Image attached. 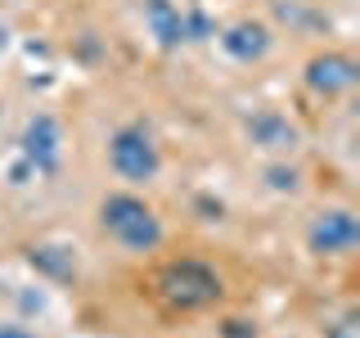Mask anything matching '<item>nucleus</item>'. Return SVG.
<instances>
[{"label": "nucleus", "instance_id": "nucleus-7", "mask_svg": "<svg viewBox=\"0 0 360 338\" xmlns=\"http://www.w3.org/2000/svg\"><path fill=\"white\" fill-rule=\"evenodd\" d=\"M275 45V27L266 18H234L230 27L221 32V50L230 54L234 63H262Z\"/></svg>", "mask_w": 360, "mask_h": 338}, {"label": "nucleus", "instance_id": "nucleus-2", "mask_svg": "<svg viewBox=\"0 0 360 338\" xmlns=\"http://www.w3.org/2000/svg\"><path fill=\"white\" fill-rule=\"evenodd\" d=\"M99 225L127 253H153V248H162V234H167L162 217L153 212V203H144L131 189H117V194H108L99 203Z\"/></svg>", "mask_w": 360, "mask_h": 338}, {"label": "nucleus", "instance_id": "nucleus-14", "mask_svg": "<svg viewBox=\"0 0 360 338\" xmlns=\"http://www.w3.org/2000/svg\"><path fill=\"white\" fill-rule=\"evenodd\" d=\"M0 118H5V99H0Z\"/></svg>", "mask_w": 360, "mask_h": 338}, {"label": "nucleus", "instance_id": "nucleus-8", "mask_svg": "<svg viewBox=\"0 0 360 338\" xmlns=\"http://www.w3.org/2000/svg\"><path fill=\"white\" fill-rule=\"evenodd\" d=\"M22 158H27L37 172H54L59 167V158H63V131H59V122L54 118H32L27 122V131H22Z\"/></svg>", "mask_w": 360, "mask_h": 338}, {"label": "nucleus", "instance_id": "nucleus-1", "mask_svg": "<svg viewBox=\"0 0 360 338\" xmlns=\"http://www.w3.org/2000/svg\"><path fill=\"white\" fill-rule=\"evenodd\" d=\"M153 293L167 311L176 315H194V311H212L225 298V280L221 270L202 257H176L153 275Z\"/></svg>", "mask_w": 360, "mask_h": 338}, {"label": "nucleus", "instance_id": "nucleus-9", "mask_svg": "<svg viewBox=\"0 0 360 338\" xmlns=\"http://www.w3.org/2000/svg\"><path fill=\"white\" fill-rule=\"evenodd\" d=\"M144 14H149V27H153V37L162 41V45L189 41V23H185V14H180L172 0H149V5H144Z\"/></svg>", "mask_w": 360, "mask_h": 338}, {"label": "nucleus", "instance_id": "nucleus-12", "mask_svg": "<svg viewBox=\"0 0 360 338\" xmlns=\"http://www.w3.org/2000/svg\"><path fill=\"white\" fill-rule=\"evenodd\" d=\"M0 338H37V334L22 330V325H0Z\"/></svg>", "mask_w": 360, "mask_h": 338}, {"label": "nucleus", "instance_id": "nucleus-4", "mask_svg": "<svg viewBox=\"0 0 360 338\" xmlns=\"http://www.w3.org/2000/svg\"><path fill=\"white\" fill-rule=\"evenodd\" d=\"M302 82H307V90L320 95V99L352 95L356 82H360V63L347 50H320V54L307 59V68H302Z\"/></svg>", "mask_w": 360, "mask_h": 338}, {"label": "nucleus", "instance_id": "nucleus-6", "mask_svg": "<svg viewBox=\"0 0 360 338\" xmlns=\"http://www.w3.org/2000/svg\"><path fill=\"white\" fill-rule=\"evenodd\" d=\"M243 131L252 140V149H262V154H292L302 144V127L279 108H257L243 122Z\"/></svg>", "mask_w": 360, "mask_h": 338}, {"label": "nucleus", "instance_id": "nucleus-10", "mask_svg": "<svg viewBox=\"0 0 360 338\" xmlns=\"http://www.w3.org/2000/svg\"><path fill=\"white\" fill-rule=\"evenodd\" d=\"M266 180H270V189H297V167H284V163H275V167H266Z\"/></svg>", "mask_w": 360, "mask_h": 338}, {"label": "nucleus", "instance_id": "nucleus-5", "mask_svg": "<svg viewBox=\"0 0 360 338\" xmlns=\"http://www.w3.org/2000/svg\"><path fill=\"white\" fill-rule=\"evenodd\" d=\"M360 244V221L352 208H324L307 230V248L315 257H347Z\"/></svg>", "mask_w": 360, "mask_h": 338}, {"label": "nucleus", "instance_id": "nucleus-3", "mask_svg": "<svg viewBox=\"0 0 360 338\" xmlns=\"http://www.w3.org/2000/svg\"><path fill=\"white\" fill-rule=\"evenodd\" d=\"M108 163L127 185H149V180L162 172V154H158V140L149 135V127L140 122H127L108 135Z\"/></svg>", "mask_w": 360, "mask_h": 338}, {"label": "nucleus", "instance_id": "nucleus-13", "mask_svg": "<svg viewBox=\"0 0 360 338\" xmlns=\"http://www.w3.org/2000/svg\"><path fill=\"white\" fill-rule=\"evenodd\" d=\"M5 50H9V23L0 18V54H5Z\"/></svg>", "mask_w": 360, "mask_h": 338}, {"label": "nucleus", "instance_id": "nucleus-11", "mask_svg": "<svg viewBox=\"0 0 360 338\" xmlns=\"http://www.w3.org/2000/svg\"><path fill=\"white\" fill-rule=\"evenodd\" d=\"M329 338H360V315H356V311H342V315L329 325Z\"/></svg>", "mask_w": 360, "mask_h": 338}]
</instances>
